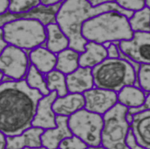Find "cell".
Instances as JSON below:
<instances>
[{
  "label": "cell",
  "instance_id": "6da1fadb",
  "mask_svg": "<svg viewBox=\"0 0 150 149\" xmlns=\"http://www.w3.org/2000/svg\"><path fill=\"white\" fill-rule=\"evenodd\" d=\"M43 97L25 79L0 83V132L6 136L22 134L32 127L37 104Z\"/></svg>",
  "mask_w": 150,
  "mask_h": 149
},
{
  "label": "cell",
  "instance_id": "7a4b0ae2",
  "mask_svg": "<svg viewBox=\"0 0 150 149\" xmlns=\"http://www.w3.org/2000/svg\"><path fill=\"white\" fill-rule=\"evenodd\" d=\"M116 11L129 19L134 12L121 8L115 2L93 7L87 0H65L57 12L56 21L69 40V47L79 53L85 51L88 42L81 35L83 24L100 13Z\"/></svg>",
  "mask_w": 150,
  "mask_h": 149
},
{
  "label": "cell",
  "instance_id": "3957f363",
  "mask_svg": "<svg viewBox=\"0 0 150 149\" xmlns=\"http://www.w3.org/2000/svg\"><path fill=\"white\" fill-rule=\"evenodd\" d=\"M81 35L87 42L104 44L131 39L134 32L127 16L116 11H109L85 22Z\"/></svg>",
  "mask_w": 150,
  "mask_h": 149
},
{
  "label": "cell",
  "instance_id": "277c9868",
  "mask_svg": "<svg viewBox=\"0 0 150 149\" xmlns=\"http://www.w3.org/2000/svg\"><path fill=\"white\" fill-rule=\"evenodd\" d=\"M94 87L119 92L122 88L135 85L137 72L125 58H108L92 69Z\"/></svg>",
  "mask_w": 150,
  "mask_h": 149
},
{
  "label": "cell",
  "instance_id": "5b68a950",
  "mask_svg": "<svg viewBox=\"0 0 150 149\" xmlns=\"http://www.w3.org/2000/svg\"><path fill=\"white\" fill-rule=\"evenodd\" d=\"M2 28L5 41L23 50H32L46 41V27L37 20H15L6 23Z\"/></svg>",
  "mask_w": 150,
  "mask_h": 149
},
{
  "label": "cell",
  "instance_id": "8992f818",
  "mask_svg": "<svg viewBox=\"0 0 150 149\" xmlns=\"http://www.w3.org/2000/svg\"><path fill=\"white\" fill-rule=\"evenodd\" d=\"M128 108L117 103L103 115L101 145L107 149H130L127 144L129 124L127 120Z\"/></svg>",
  "mask_w": 150,
  "mask_h": 149
},
{
  "label": "cell",
  "instance_id": "52a82bcc",
  "mask_svg": "<svg viewBox=\"0 0 150 149\" xmlns=\"http://www.w3.org/2000/svg\"><path fill=\"white\" fill-rule=\"evenodd\" d=\"M103 125V116L90 112L85 108L68 118V126L71 133L87 146L101 145Z\"/></svg>",
  "mask_w": 150,
  "mask_h": 149
},
{
  "label": "cell",
  "instance_id": "ba28073f",
  "mask_svg": "<svg viewBox=\"0 0 150 149\" xmlns=\"http://www.w3.org/2000/svg\"><path fill=\"white\" fill-rule=\"evenodd\" d=\"M28 69V58L23 49L8 45L0 55V71L11 79H23Z\"/></svg>",
  "mask_w": 150,
  "mask_h": 149
},
{
  "label": "cell",
  "instance_id": "9c48e42d",
  "mask_svg": "<svg viewBox=\"0 0 150 149\" xmlns=\"http://www.w3.org/2000/svg\"><path fill=\"white\" fill-rule=\"evenodd\" d=\"M117 44L121 55L130 62L150 64V32H134L131 39Z\"/></svg>",
  "mask_w": 150,
  "mask_h": 149
},
{
  "label": "cell",
  "instance_id": "30bf717a",
  "mask_svg": "<svg viewBox=\"0 0 150 149\" xmlns=\"http://www.w3.org/2000/svg\"><path fill=\"white\" fill-rule=\"evenodd\" d=\"M62 3L49 6L40 4L26 13H13L8 11L3 14L0 15V28H2L6 23L18 19L37 20L45 27L50 24L57 23V14Z\"/></svg>",
  "mask_w": 150,
  "mask_h": 149
},
{
  "label": "cell",
  "instance_id": "8fae6325",
  "mask_svg": "<svg viewBox=\"0 0 150 149\" xmlns=\"http://www.w3.org/2000/svg\"><path fill=\"white\" fill-rule=\"evenodd\" d=\"M86 110L103 116L117 102V93L94 87L83 93Z\"/></svg>",
  "mask_w": 150,
  "mask_h": 149
},
{
  "label": "cell",
  "instance_id": "7c38bea8",
  "mask_svg": "<svg viewBox=\"0 0 150 149\" xmlns=\"http://www.w3.org/2000/svg\"><path fill=\"white\" fill-rule=\"evenodd\" d=\"M57 97V92L53 91L39 100L32 123V127L42 128L44 130L56 127L57 115L54 113L52 106Z\"/></svg>",
  "mask_w": 150,
  "mask_h": 149
},
{
  "label": "cell",
  "instance_id": "4fadbf2b",
  "mask_svg": "<svg viewBox=\"0 0 150 149\" xmlns=\"http://www.w3.org/2000/svg\"><path fill=\"white\" fill-rule=\"evenodd\" d=\"M129 126L138 146L143 149H150V110L132 115Z\"/></svg>",
  "mask_w": 150,
  "mask_h": 149
},
{
  "label": "cell",
  "instance_id": "5bb4252c",
  "mask_svg": "<svg viewBox=\"0 0 150 149\" xmlns=\"http://www.w3.org/2000/svg\"><path fill=\"white\" fill-rule=\"evenodd\" d=\"M68 118L57 115L56 127L46 129L40 136L42 146L47 149H57L64 139L73 136L68 126Z\"/></svg>",
  "mask_w": 150,
  "mask_h": 149
},
{
  "label": "cell",
  "instance_id": "9a60e30c",
  "mask_svg": "<svg viewBox=\"0 0 150 149\" xmlns=\"http://www.w3.org/2000/svg\"><path fill=\"white\" fill-rule=\"evenodd\" d=\"M67 90L71 93H80L94 87L92 69L79 67L66 76Z\"/></svg>",
  "mask_w": 150,
  "mask_h": 149
},
{
  "label": "cell",
  "instance_id": "2e32d148",
  "mask_svg": "<svg viewBox=\"0 0 150 149\" xmlns=\"http://www.w3.org/2000/svg\"><path fill=\"white\" fill-rule=\"evenodd\" d=\"M44 131V129L42 128L32 127L19 135L6 136V149H24L41 147L40 136Z\"/></svg>",
  "mask_w": 150,
  "mask_h": 149
},
{
  "label": "cell",
  "instance_id": "e0dca14e",
  "mask_svg": "<svg viewBox=\"0 0 150 149\" xmlns=\"http://www.w3.org/2000/svg\"><path fill=\"white\" fill-rule=\"evenodd\" d=\"M84 107L85 99L83 94L71 93L64 97H58L52 106L56 115L67 117L83 109Z\"/></svg>",
  "mask_w": 150,
  "mask_h": 149
},
{
  "label": "cell",
  "instance_id": "ac0fdd59",
  "mask_svg": "<svg viewBox=\"0 0 150 149\" xmlns=\"http://www.w3.org/2000/svg\"><path fill=\"white\" fill-rule=\"evenodd\" d=\"M108 58L107 48L103 44L88 42L85 51L80 54L79 65L81 67L93 69Z\"/></svg>",
  "mask_w": 150,
  "mask_h": 149
},
{
  "label": "cell",
  "instance_id": "d6986e66",
  "mask_svg": "<svg viewBox=\"0 0 150 149\" xmlns=\"http://www.w3.org/2000/svg\"><path fill=\"white\" fill-rule=\"evenodd\" d=\"M32 65L42 74H47L55 69L57 55L46 47L39 46L33 49L30 53Z\"/></svg>",
  "mask_w": 150,
  "mask_h": 149
},
{
  "label": "cell",
  "instance_id": "ffe728a7",
  "mask_svg": "<svg viewBox=\"0 0 150 149\" xmlns=\"http://www.w3.org/2000/svg\"><path fill=\"white\" fill-rule=\"evenodd\" d=\"M46 48L58 54L69 47V40L57 23L50 24L46 27Z\"/></svg>",
  "mask_w": 150,
  "mask_h": 149
},
{
  "label": "cell",
  "instance_id": "44dd1931",
  "mask_svg": "<svg viewBox=\"0 0 150 149\" xmlns=\"http://www.w3.org/2000/svg\"><path fill=\"white\" fill-rule=\"evenodd\" d=\"M146 99L145 92L135 85L127 86L117 92V102L129 108H137L144 105Z\"/></svg>",
  "mask_w": 150,
  "mask_h": 149
},
{
  "label": "cell",
  "instance_id": "7402d4cb",
  "mask_svg": "<svg viewBox=\"0 0 150 149\" xmlns=\"http://www.w3.org/2000/svg\"><path fill=\"white\" fill-rule=\"evenodd\" d=\"M80 54L69 47L58 53L54 69L60 71L66 76L72 73L80 67Z\"/></svg>",
  "mask_w": 150,
  "mask_h": 149
},
{
  "label": "cell",
  "instance_id": "603a6c76",
  "mask_svg": "<svg viewBox=\"0 0 150 149\" xmlns=\"http://www.w3.org/2000/svg\"><path fill=\"white\" fill-rule=\"evenodd\" d=\"M66 76L65 74L56 69L46 74L45 79L50 92L55 91L58 97H64L69 93L67 88Z\"/></svg>",
  "mask_w": 150,
  "mask_h": 149
},
{
  "label": "cell",
  "instance_id": "cb8c5ba5",
  "mask_svg": "<svg viewBox=\"0 0 150 149\" xmlns=\"http://www.w3.org/2000/svg\"><path fill=\"white\" fill-rule=\"evenodd\" d=\"M128 21L133 32H150V8L146 6L134 12Z\"/></svg>",
  "mask_w": 150,
  "mask_h": 149
},
{
  "label": "cell",
  "instance_id": "d4e9b609",
  "mask_svg": "<svg viewBox=\"0 0 150 149\" xmlns=\"http://www.w3.org/2000/svg\"><path fill=\"white\" fill-rule=\"evenodd\" d=\"M26 81L29 87L39 91L43 96H46L51 92L47 89L46 79L42 74L33 65L29 67L26 76Z\"/></svg>",
  "mask_w": 150,
  "mask_h": 149
},
{
  "label": "cell",
  "instance_id": "484cf974",
  "mask_svg": "<svg viewBox=\"0 0 150 149\" xmlns=\"http://www.w3.org/2000/svg\"><path fill=\"white\" fill-rule=\"evenodd\" d=\"M8 11L13 13H26L40 4V0H9Z\"/></svg>",
  "mask_w": 150,
  "mask_h": 149
},
{
  "label": "cell",
  "instance_id": "4316f807",
  "mask_svg": "<svg viewBox=\"0 0 150 149\" xmlns=\"http://www.w3.org/2000/svg\"><path fill=\"white\" fill-rule=\"evenodd\" d=\"M137 80L140 89L144 92L150 93V64L139 65Z\"/></svg>",
  "mask_w": 150,
  "mask_h": 149
},
{
  "label": "cell",
  "instance_id": "83f0119b",
  "mask_svg": "<svg viewBox=\"0 0 150 149\" xmlns=\"http://www.w3.org/2000/svg\"><path fill=\"white\" fill-rule=\"evenodd\" d=\"M115 2L125 11L136 12L144 8L146 0H115Z\"/></svg>",
  "mask_w": 150,
  "mask_h": 149
},
{
  "label": "cell",
  "instance_id": "f1b7e54d",
  "mask_svg": "<svg viewBox=\"0 0 150 149\" xmlns=\"http://www.w3.org/2000/svg\"><path fill=\"white\" fill-rule=\"evenodd\" d=\"M87 145L80 138L73 136L64 139L61 142L59 148L60 149H86Z\"/></svg>",
  "mask_w": 150,
  "mask_h": 149
},
{
  "label": "cell",
  "instance_id": "f546056e",
  "mask_svg": "<svg viewBox=\"0 0 150 149\" xmlns=\"http://www.w3.org/2000/svg\"><path fill=\"white\" fill-rule=\"evenodd\" d=\"M106 48L108 58H119L121 57L120 50L119 49L117 42L110 43Z\"/></svg>",
  "mask_w": 150,
  "mask_h": 149
},
{
  "label": "cell",
  "instance_id": "4dcf8cb0",
  "mask_svg": "<svg viewBox=\"0 0 150 149\" xmlns=\"http://www.w3.org/2000/svg\"><path fill=\"white\" fill-rule=\"evenodd\" d=\"M127 144L130 149H143L141 147H139L137 144L136 143L134 135H133L130 129H129V133L127 138Z\"/></svg>",
  "mask_w": 150,
  "mask_h": 149
},
{
  "label": "cell",
  "instance_id": "1f68e13d",
  "mask_svg": "<svg viewBox=\"0 0 150 149\" xmlns=\"http://www.w3.org/2000/svg\"><path fill=\"white\" fill-rule=\"evenodd\" d=\"M87 1L93 7H96L108 3L115 2V0H87Z\"/></svg>",
  "mask_w": 150,
  "mask_h": 149
},
{
  "label": "cell",
  "instance_id": "d6a6232c",
  "mask_svg": "<svg viewBox=\"0 0 150 149\" xmlns=\"http://www.w3.org/2000/svg\"><path fill=\"white\" fill-rule=\"evenodd\" d=\"M9 44L5 41L4 39V35H3V28H0V55H1L3 51L7 47Z\"/></svg>",
  "mask_w": 150,
  "mask_h": 149
},
{
  "label": "cell",
  "instance_id": "836d02e7",
  "mask_svg": "<svg viewBox=\"0 0 150 149\" xmlns=\"http://www.w3.org/2000/svg\"><path fill=\"white\" fill-rule=\"evenodd\" d=\"M9 0H0V15L3 14L8 11Z\"/></svg>",
  "mask_w": 150,
  "mask_h": 149
},
{
  "label": "cell",
  "instance_id": "e575fe53",
  "mask_svg": "<svg viewBox=\"0 0 150 149\" xmlns=\"http://www.w3.org/2000/svg\"><path fill=\"white\" fill-rule=\"evenodd\" d=\"M40 1L41 5L46 6H49L59 4L60 3H62L65 0H40Z\"/></svg>",
  "mask_w": 150,
  "mask_h": 149
},
{
  "label": "cell",
  "instance_id": "d590c367",
  "mask_svg": "<svg viewBox=\"0 0 150 149\" xmlns=\"http://www.w3.org/2000/svg\"><path fill=\"white\" fill-rule=\"evenodd\" d=\"M6 136L0 132V149H6Z\"/></svg>",
  "mask_w": 150,
  "mask_h": 149
},
{
  "label": "cell",
  "instance_id": "8d00e7d4",
  "mask_svg": "<svg viewBox=\"0 0 150 149\" xmlns=\"http://www.w3.org/2000/svg\"><path fill=\"white\" fill-rule=\"evenodd\" d=\"M86 149H107V148L103 147L102 145H99V146H95V147L88 146V147Z\"/></svg>",
  "mask_w": 150,
  "mask_h": 149
},
{
  "label": "cell",
  "instance_id": "74e56055",
  "mask_svg": "<svg viewBox=\"0 0 150 149\" xmlns=\"http://www.w3.org/2000/svg\"><path fill=\"white\" fill-rule=\"evenodd\" d=\"M24 149H47L46 147H44L43 146L39 147H35V148H25ZM57 149H60V148H57Z\"/></svg>",
  "mask_w": 150,
  "mask_h": 149
},
{
  "label": "cell",
  "instance_id": "f35d334b",
  "mask_svg": "<svg viewBox=\"0 0 150 149\" xmlns=\"http://www.w3.org/2000/svg\"><path fill=\"white\" fill-rule=\"evenodd\" d=\"M3 77H4V75H3V74L0 71V83H1L2 80L3 79Z\"/></svg>",
  "mask_w": 150,
  "mask_h": 149
},
{
  "label": "cell",
  "instance_id": "ab89813d",
  "mask_svg": "<svg viewBox=\"0 0 150 149\" xmlns=\"http://www.w3.org/2000/svg\"><path fill=\"white\" fill-rule=\"evenodd\" d=\"M146 6L150 8V0H146Z\"/></svg>",
  "mask_w": 150,
  "mask_h": 149
}]
</instances>
